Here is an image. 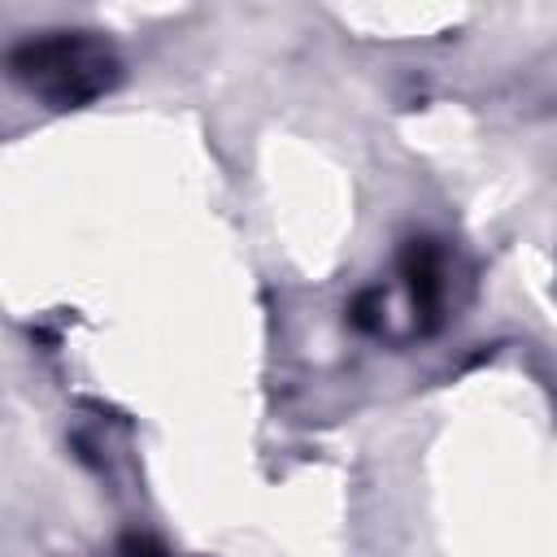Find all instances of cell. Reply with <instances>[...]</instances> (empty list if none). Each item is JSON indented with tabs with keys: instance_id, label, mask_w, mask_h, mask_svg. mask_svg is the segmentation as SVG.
Masks as SVG:
<instances>
[{
	"instance_id": "1",
	"label": "cell",
	"mask_w": 557,
	"mask_h": 557,
	"mask_svg": "<svg viewBox=\"0 0 557 557\" xmlns=\"http://www.w3.org/2000/svg\"><path fill=\"white\" fill-rule=\"evenodd\" d=\"M9 74L52 109H78L117 83L122 61L87 30H52L17 44L9 52Z\"/></svg>"
}]
</instances>
